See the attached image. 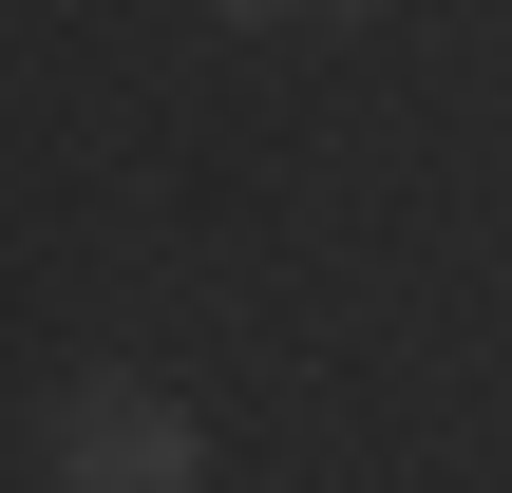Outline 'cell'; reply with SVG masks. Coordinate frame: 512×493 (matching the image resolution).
Listing matches in <instances>:
<instances>
[{
  "label": "cell",
  "instance_id": "6da1fadb",
  "mask_svg": "<svg viewBox=\"0 0 512 493\" xmlns=\"http://www.w3.org/2000/svg\"><path fill=\"white\" fill-rule=\"evenodd\" d=\"M190 475H209L190 399H152V380H76L57 399V493H190Z\"/></svg>",
  "mask_w": 512,
  "mask_h": 493
},
{
  "label": "cell",
  "instance_id": "7a4b0ae2",
  "mask_svg": "<svg viewBox=\"0 0 512 493\" xmlns=\"http://www.w3.org/2000/svg\"><path fill=\"white\" fill-rule=\"evenodd\" d=\"M228 19H247V38H285V19H361V0H228Z\"/></svg>",
  "mask_w": 512,
  "mask_h": 493
}]
</instances>
